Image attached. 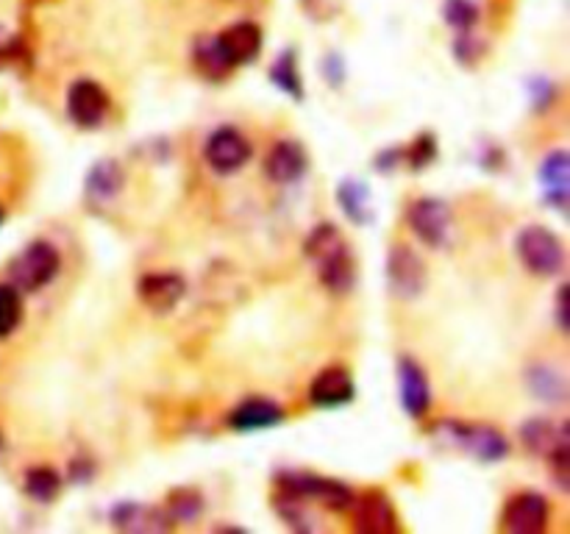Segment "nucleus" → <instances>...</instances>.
<instances>
[{
	"label": "nucleus",
	"instance_id": "f257e3e1",
	"mask_svg": "<svg viewBox=\"0 0 570 534\" xmlns=\"http://www.w3.org/2000/svg\"><path fill=\"white\" fill-rule=\"evenodd\" d=\"M262 48V31L256 22H237V26L226 28L217 37H209L200 42V48L195 50V59H198L200 70L209 72V76H223L232 67L248 65L256 59Z\"/></svg>",
	"mask_w": 570,
	"mask_h": 534
},
{
	"label": "nucleus",
	"instance_id": "f03ea898",
	"mask_svg": "<svg viewBox=\"0 0 570 534\" xmlns=\"http://www.w3.org/2000/svg\"><path fill=\"white\" fill-rule=\"evenodd\" d=\"M306 254L317 265L321 273V281L332 289L334 295H345L354 287L356 267L354 256H351L348 245H345L343 234L332 226V222H323L306 239Z\"/></svg>",
	"mask_w": 570,
	"mask_h": 534
},
{
	"label": "nucleus",
	"instance_id": "7ed1b4c3",
	"mask_svg": "<svg viewBox=\"0 0 570 534\" xmlns=\"http://www.w3.org/2000/svg\"><path fill=\"white\" fill-rule=\"evenodd\" d=\"M518 256H521L523 267L534 276H554L566 265V248H562L560 237L543 226H529L518 234Z\"/></svg>",
	"mask_w": 570,
	"mask_h": 534
},
{
	"label": "nucleus",
	"instance_id": "20e7f679",
	"mask_svg": "<svg viewBox=\"0 0 570 534\" xmlns=\"http://www.w3.org/2000/svg\"><path fill=\"white\" fill-rule=\"evenodd\" d=\"M59 273V254L50 243H31L9 267V284H14L20 293H37L45 284L53 281Z\"/></svg>",
	"mask_w": 570,
	"mask_h": 534
},
{
	"label": "nucleus",
	"instance_id": "39448f33",
	"mask_svg": "<svg viewBox=\"0 0 570 534\" xmlns=\"http://www.w3.org/2000/svg\"><path fill=\"white\" fill-rule=\"evenodd\" d=\"M278 484H282L284 495H289V498H309L337 512L348 510L351 501H354V493H351V487H345L343 482H334V478H323V476H309V473L282 476L278 478Z\"/></svg>",
	"mask_w": 570,
	"mask_h": 534
},
{
	"label": "nucleus",
	"instance_id": "423d86ee",
	"mask_svg": "<svg viewBox=\"0 0 570 534\" xmlns=\"http://www.w3.org/2000/svg\"><path fill=\"white\" fill-rule=\"evenodd\" d=\"M406 222L417 234L421 243L429 248H443L451 234V209L438 198H417L412 200L406 211Z\"/></svg>",
	"mask_w": 570,
	"mask_h": 534
},
{
	"label": "nucleus",
	"instance_id": "0eeeda50",
	"mask_svg": "<svg viewBox=\"0 0 570 534\" xmlns=\"http://www.w3.org/2000/svg\"><path fill=\"white\" fill-rule=\"evenodd\" d=\"M387 278L390 289L399 298L412 300L426 289V265H423V259L412 248L395 245L387 256Z\"/></svg>",
	"mask_w": 570,
	"mask_h": 534
},
{
	"label": "nucleus",
	"instance_id": "6e6552de",
	"mask_svg": "<svg viewBox=\"0 0 570 534\" xmlns=\"http://www.w3.org/2000/svg\"><path fill=\"white\" fill-rule=\"evenodd\" d=\"M204 156L206 161H209L212 170L228 176V172H237L239 167L248 165L250 142L237 131V128L223 126L209 137V142H206L204 148Z\"/></svg>",
	"mask_w": 570,
	"mask_h": 534
},
{
	"label": "nucleus",
	"instance_id": "1a4fd4ad",
	"mask_svg": "<svg viewBox=\"0 0 570 534\" xmlns=\"http://www.w3.org/2000/svg\"><path fill=\"white\" fill-rule=\"evenodd\" d=\"M67 111H70V120L81 128H95L104 122L106 111H109V95L104 92V87L89 78H81L70 87L67 92Z\"/></svg>",
	"mask_w": 570,
	"mask_h": 534
},
{
	"label": "nucleus",
	"instance_id": "9d476101",
	"mask_svg": "<svg viewBox=\"0 0 570 534\" xmlns=\"http://www.w3.org/2000/svg\"><path fill=\"white\" fill-rule=\"evenodd\" d=\"M451 439L460 445L465 454H471L473 459L482 462H499L510 454V445H507L504 434L495 432L490 426H465V423H454L449 426Z\"/></svg>",
	"mask_w": 570,
	"mask_h": 534
},
{
	"label": "nucleus",
	"instance_id": "9b49d317",
	"mask_svg": "<svg viewBox=\"0 0 570 534\" xmlns=\"http://www.w3.org/2000/svg\"><path fill=\"white\" fill-rule=\"evenodd\" d=\"M549 501L540 493H521L504 506V528L512 534H540L549 523Z\"/></svg>",
	"mask_w": 570,
	"mask_h": 534
},
{
	"label": "nucleus",
	"instance_id": "f8f14e48",
	"mask_svg": "<svg viewBox=\"0 0 570 534\" xmlns=\"http://www.w3.org/2000/svg\"><path fill=\"white\" fill-rule=\"evenodd\" d=\"M137 293L139 300H142L150 312L165 315V312L176 309L178 300L187 293V284H184V278L176 276V273H150V276H145L142 281H139Z\"/></svg>",
	"mask_w": 570,
	"mask_h": 534
},
{
	"label": "nucleus",
	"instance_id": "ddd939ff",
	"mask_svg": "<svg viewBox=\"0 0 570 534\" xmlns=\"http://www.w3.org/2000/svg\"><path fill=\"white\" fill-rule=\"evenodd\" d=\"M354 398V378L345 367H326L317 373L309 387V400L315 406H343Z\"/></svg>",
	"mask_w": 570,
	"mask_h": 534
},
{
	"label": "nucleus",
	"instance_id": "4468645a",
	"mask_svg": "<svg viewBox=\"0 0 570 534\" xmlns=\"http://www.w3.org/2000/svg\"><path fill=\"white\" fill-rule=\"evenodd\" d=\"M399 378H401V400H404V409L412 417H423L432 406V389H429V378L423 373V367L412 359H401L399 365Z\"/></svg>",
	"mask_w": 570,
	"mask_h": 534
},
{
	"label": "nucleus",
	"instance_id": "2eb2a0df",
	"mask_svg": "<svg viewBox=\"0 0 570 534\" xmlns=\"http://www.w3.org/2000/svg\"><path fill=\"white\" fill-rule=\"evenodd\" d=\"M356 528L367 534H387L399 528V517H395V506L390 504L387 495L367 493L365 498L356 504Z\"/></svg>",
	"mask_w": 570,
	"mask_h": 534
},
{
	"label": "nucleus",
	"instance_id": "dca6fc26",
	"mask_svg": "<svg viewBox=\"0 0 570 534\" xmlns=\"http://www.w3.org/2000/svg\"><path fill=\"white\" fill-rule=\"evenodd\" d=\"M306 170V150L298 142H276L267 154L265 172L276 184H293L304 176Z\"/></svg>",
	"mask_w": 570,
	"mask_h": 534
},
{
	"label": "nucleus",
	"instance_id": "f3484780",
	"mask_svg": "<svg viewBox=\"0 0 570 534\" xmlns=\"http://www.w3.org/2000/svg\"><path fill=\"white\" fill-rule=\"evenodd\" d=\"M284 421V409L267 398H248L228 415V426L234 432H256V428H271Z\"/></svg>",
	"mask_w": 570,
	"mask_h": 534
},
{
	"label": "nucleus",
	"instance_id": "a211bd4d",
	"mask_svg": "<svg viewBox=\"0 0 570 534\" xmlns=\"http://www.w3.org/2000/svg\"><path fill=\"white\" fill-rule=\"evenodd\" d=\"M540 178H543L546 195H549L551 206L562 209L568 204V189H570V167L566 150H554L546 156L543 167H540Z\"/></svg>",
	"mask_w": 570,
	"mask_h": 534
},
{
	"label": "nucleus",
	"instance_id": "6ab92c4d",
	"mask_svg": "<svg viewBox=\"0 0 570 534\" xmlns=\"http://www.w3.org/2000/svg\"><path fill=\"white\" fill-rule=\"evenodd\" d=\"M161 512L148 510V506L139 504H122L111 512V521L117 528H126V532H161V528L170 526V521H161Z\"/></svg>",
	"mask_w": 570,
	"mask_h": 534
},
{
	"label": "nucleus",
	"instance_id": "aec40b11",
	"mask_svg": "<svg viewBox=\"0 0 570 534\" xmlns=\"http://www.w3.org/2000/svg\"><path fill=\"white\" fill-rule=\"evenodd\" d=\"M122 187V170L117 161L106 159V161H98V165L89 170L87 176V198L89 200H98V204H104V200L115 198L117 192H120Z\"/></svg>",
	"mask_w": 570,
	"mask_h": 534
},
{
	"label": "nucleus",
	"instance_id": "412c9836",
	"mask_svg": "<svg viewBox=\"0 0 570 534\" xmlns=\"http://www.w3.org/2000/svg\"><path fill=\"white\" fill-rule=\"evenodd\" d=\"M61 478L53 467H31L26 476V493L39 504H50L59 495Z\"/></svg>",
	"mask_w": 570,
	"mask_h": 534
},
{
	"label": "nucleus",
	"instance_id": "4be33fe9",
	"mask_svg": "<svg viewBox=\"0 0 570 534\" xmlns=\"http://www.w3.org/2000/svg\"><path fill=\"white\" fill-rule=\"evenodd\" d=\"M568 437V426L554 428L549 421H532L523 428V439L529 443V448L540 451V454H549L560 439Z\"/></svg>",
	"mask_w": 570,
	"mask_h": 534
},
{
	"label": "nucleus",
	"instance_id": "5701e85b",
	"mask_svg": "<svg viewBox=\"0 0 570 534\" xmlns=\"http://www.w3.org/2000/svg\"><path fill=\"white\" fill-rule=\"evenodd\" d=\"M22 320V298L14 284H0V337H9Z\"/></svg>",
	"mask_w": 570,
	"mask_h": 534
},
{
	"label": "nucleus",
	"instance_id": "b1692460",
	"mask_svg": "<svg viewBox=\"0 0 570 534\" xmlns=\"http://www.w3.org/2000/svg\"><path fill=\"white\" fill-rule=\"evenodd\" d=\"M340 200H343V209L351 220L362 222L367 217V189L356 181H345L340 187Z\"/></svg>",
	"mask_w": 570,
	"mask_h": 534
},
{
	"label": "nucleus",
	"instance_id": "393cba45",
	"mask_svg": "<svg viewBox=\"0 0 570 534\" xmlns=\"http://www.w3.org/2000/svg\"><path fill=\"white\" fill-rule=\"evenodd\" d=\"M271 76H273V81L284 89V92H289L293 98H301V81H298V70H295L293 50H289V53H284L282 59L276 61V67H273Z\"/></svg>",
	"mask_w": 570,
	"mask_h": 534
},
{
	"label": "nucleus",
	"instance_id": "a878e982",
	"mask_svg": "<svg viewBox=\"0 0 570 534\" xmlns=\"http://www.w3.org/2000/svg\"><path fill=\"white\" fill-rule=\"evenodd\" d=\"M476 14L479 11L471 0H449L445 3V20H449V26L462 28V31H468L476 22Z\"/></svg>",
	"mask_w": 570,
	"mask_h": 534
},
{
	"label": "nucleus",
	"instance_id": "bb28decb",
	"mask_svg": "<svg viewBox=\"0 0 570 534\" xmlns=\"http://www.w3.org/2000/svg\"><path fill=\"white\" fill-rule=\"evenodd\" d=\"M549 465H551V473H554L557 484H560L562 490L570 487V459H568V437L560 439V443L554 445V448L549 451Z\"/></svg>",
	"mask_w": 570,
	"mask_h": 534
},
{
	"label": "nucleus",
	"instance_id": "cd10ccee",
	"mask_svg": "<svg viewBox=\"0 0 570 534\" xmlns=\"http://www.w3.org/2000/svg\"><path fill=\"white\" fill-rule=\"evenodd\" d=\"M200 510V498L195 493H176L170 501V515L181 517V521H189L195 517V512Z\"/></svg>",
	"mask_w": 570,
	"mask_h": 534
},
{
	"label": "nucleus",
	"instance_id": "c85d7f7f",
	"mask_svg": "<svg viewBox=\"0 0 570 534\" xmlns=\"http://www.w3.org/2000/svg\"><path fill=\"white\" fill-rule=\"evenodd\" d=\"M434 154H438V148H434V139L432 137H421V142L412 148V167H426L429 161L434 159Z\"/></svg>",
	"mask_w": 570,
	"mask_h": 534
},
{
	"label": "nucleus",
	"instance_id": "c756f323",
	"mask_svg": "<svg viewBox=\"0 0 570 534\" xmlns=\"http://www.w3.org/2000/svg\"><path fill=\"white\" fill-rule=\"evenodd\" d=\"M566 298H568V287H562L560 289V306H557V312H560L562 332H568V306H566Z\"/></svg>",
	"mask_w": 570,
	"mask_h": 534
},
{
	"label": "nucleus",
	"instance_id": "7c9ffc66",
	"mask_svg": "<svg viewBox=\"0 0 570 534\" xmlns=\"http://www.w3.org/2000/svg\"><path fill=\"white\" fill-rule=\"evenodd\" d=\"M0 220H3V209H0Z\"/></svg>",
	"mask_w": 570,
	"mask_h": 534
}]
</instances>
